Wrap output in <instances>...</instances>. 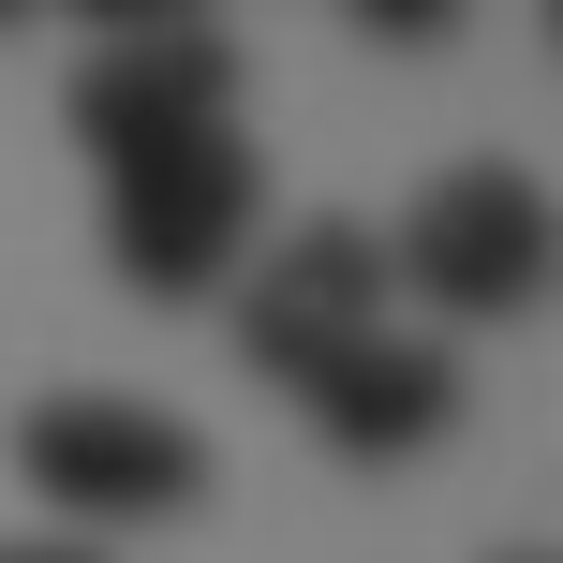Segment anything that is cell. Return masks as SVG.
Here are the masks:
<instances>
[{"mask_svg": "<svg viewBox=\"0 0 563 563\" xmlns=\"http://www.w3.org/2000/svg\"><path fill=\"white\" fill-rule=\"evenodd\" d=\"M253 208H267V164L253 134H178V148H134L104 164V253L134 297H223L238 253H253Z\"/></svg>", "mask_w": 563, "mask_h": 563, "instance_id": "6da1fadb", "label": "cell"}, {"mask_svg": "<svg viewBox=\"0 0 563 563\" xmlns=\"http://www.w3.org/2000/svg\"><path fill=\"white\" fill-rule=\"evenodd\" d=\"M386 282H416L445 327H505V311H534V297H549V194H534L519 164L430 178V194L400 208V238H386Z\"/></svg>", "mask_w": 563, "mask_h": 563, "instance_id": "7a4b0ae2", "label": "cell"}, {"mask_svg": "<svg viewBox=\"0 0 563 563\" xmlns=\"http://www.w3.org/2000/svg\"><path fill=\"white\" fill-rule=\"evenodd\" d=\"M15 460L59 519H178L208 489V445L178 416H148V400H30Z\"/></svg>", "mask_w": 563, "mask_h": 563, "instance_id": "3957f363", "label": "cell"}, {"mask_svg": "<svg viewBox=\"0 0 563 563\" xmlns=\"http://www.w3.org/2000/svg\"><path fill=\"white\" fill-rule=\"evenodd\" d=\"M59 119H75L89 164H134V148H178V134H223L238 119V45L223 30H119V45L75 59V89H59Z\"/></svg>", "mask_w": 563, "mask_h": 563, "instance_id": "277c9868", "label": "cell"}, {"mask_svg": "<svg viewBox=\"0 0 563 563\" xmlns=\"http://www.w3.org/2000/svg\"><path fill=\"white\" fill-rule=\"evenodd\" d=\"M371 327H386V238L371 223H297L238 282V356H253L267 386H311V371H327L341 341H371Z\"/></svg>", "mask_w": 563, "mask_h": 563, "instance_id": "5b68a950", "label": "cell"}, {"mask_svg": "<svg viewBox=\"0 0 563 563\" xmlns=\"http://www.w3.org/2000/svg\"><path fill=\"white\" fill-rule=\"evenodd\" d=\"M297 400H311V430H327L341 460H416V445H445V430H460V356H445V341L371 327V341H341Z\"/></svg>", "mask_w": 563, "mask_h": 563, "instance_id": "8992f818", "label": "cell"}, {"mask_svg": "<svg viewBox=\"0 0 563 563\" xmlns=\"http://www.w3.org/2000/svg\"><path fill=\"white\" fill-rule=\"evenodd\" d=\"M460 15H475V0H356V30H371V45H445Z\"/></svg>", "mask_w": 563, "mask_h": 563, "instance_id": "52a82bcc", "label": "cell"}, {"mask_svg": "<svg viewBox=\"0 0 563 563\" xmlns=\"http://www.w3.org/2000/svg\"><path fill=\"white\" fill-rule=\"evenodd\" d=\"M59 15H89V30H104V45H119V30H194L208 0H59Z\"/></svg>", "mask_w": 563, "mask_h": 563, "instance_id": "ba28073f", "label": "cell"}, {"mask_svg": "<svg viewBox=\"0 0 563 563\" xmlns=\"http://www.w3.org/2000/svg\"><path fill=\"white\" fill-rule=\"evenodd\" d=\"M0 563H104V549H89V534H15Z\"/></svg>", "mask_w": 563, "mask_h": 563, "instance_id": "9c48e42d", "label": "cell"}, {"mask_svg": "<svg viewBox=\"0 0 563 563\" xmlns=\"http://www.w3.org/2000/svg\"><path fill=\"white\" fill-rule=\"evenodd\" d=\"M505 563H549V549H505Z\"/></svg>", "mask_w": 563, "mask_h": 563, "instance_id": "30bf717a", "label": "cell"}, {"mask_svg": "<svg viewBox=\"0 0 563 563\" xmlns=\"http://www.w3.org/2000/svg\"><path fill=\"white\" fill-rule=\"evenodd\" d=\"M0 15H30V0H0Z\"/></svg>", "mask_w": 563, "mask_h": 563, "instance_id": "8fae6325", "label": "cell"}]
</instances>
